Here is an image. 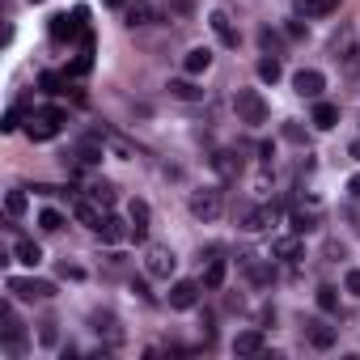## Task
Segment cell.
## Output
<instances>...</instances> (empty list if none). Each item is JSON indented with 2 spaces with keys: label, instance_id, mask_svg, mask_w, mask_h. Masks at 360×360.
<instances>
[{
  "label": "cell",
  "instance_id": "ba28073f",
  "mask_svg": "<svg viewBox=\"0 0 360 360\" xmlns=\"http://www.w3.org/2000/svg\"><path fill=\"white\" fill-rule=\"evenodd\" d=\"M89 22H81L77 17V9L72 13H56V17H51V26H47V34H51V42H68L77 30H85Z\"/></svg>",
  "mask_w": 360,
  "mask_h": 360
},
{
  "label": "cell",
  "instance_id": "ffe728a7",
  "mask_svg": "<svg viewBox=\"0 0 360 360\" xmlns=\"http://www.w3.org/2000/svg\"><path fill=\"white\" fill-rule=\"evenodd\" d=\"M310 123H314L318 132H331V127L339 123V107H335V102H318L314 115H310Z\"/></svg>",
  "mask_w": 360,
  "mask_h": 360
},
{
  "label": "cell",
  "instance_id": "74e56055",
  "mask_svg": "<svg viewBox=\"0 0 360 360\" xmlns=\"http://www.w3.org/2000/svg\"><path fill=\"white\" fill-rule=\"evenodd\" d=\"M38 339H42L47 347H56V322H42V331H38Z\"/></svg>",
  "mask_w": 360,
  "mask_h": 360
},
{
  "label": "cell",
  "instance_id": "836d02e7",
  "mask_svg": "<svg viewBox=\"0 0 360 360\" xmlns=\"http://www.w3.org/2000/svg\"><path fill=\"white\" fill-rule=\"evenodd\" d=\"M310 229H318V217L314 212H297L292 217V233H310Z\"/></svg>",
  "mask_w": 360,
  "mask_h": 360
},
{
  "label": "cell",
  "instance_id": "ee69618b",
  "mask_svg": "<svg viewBox=\"0 0 360 360\" xmlns=\"http://www.w3.org/2000/svg\"><path fill=\"white\" fill-rule=\"evenodd\" d=\"M352 157H356V162H360V140H356V144H352Z\"/></svg>",
  "mask_w": 360,
  "mask_h": 360
},
{
  "label": "cell",
  "instance_id": "e0dca14e",
  "mask_svg": "<svg viewBox=\"0 0 360 360\" xmlns=\"http://www.w3.org/2000/svg\"><path fill=\"white\" fill-rule=\"evenodd\" d=\"M13 259L26 263V267H38V263H42V246L30 242V237H17V242H13Z\"/></svg>",
  "mask_w": 360,
  "mask_h": 360
},
{
  "label": "cell",
  "instance_id": "f35d334b",
  "mask_svg": "<svg viewBox=\"0 0 360 360\" xmlns=\"http://www.w3.org/2000/svg\"><path fill=\"white\" fill-rule=\"evenodd\" d=\"M343 288H347L352 297H360V272H347V276H343Z\"/></svg>",
  "mask_w": 360,
  "mask_h": 360
},
{
  "label": "cell",
  "instance_id": "603a6c76",
  "mask_svg": "<svg viewBox=\"0 0 360 360\" xmlns=\"http://www.w3.org/2000/svg\"><path fill=\"white\" fill-rule=\"evenodd\" d=\"M225 276H229V263H225V259H212V263H208V272H203V280H199V284L208 288V292H217V288L225 284Z\"/></svg>",
  "mask_w": 360,
  "mask_h": 360
},
{
  "label": "cell",
  "instance_id": "5b68a950",
  "mask_svg": "<svg viewBox=\"0 0 360 360\" xmlns=\"http://www.w3.org/2000/svg\"><path fill=\"white\" fill-rule=\"evenodd\" d=\"M191 217L195 221H217L221 217V191H191Z\"/></svg>",
  "mask_w": 360,
  "mask_h": 360
},
{
  "label": "cell",
  "instance_id": "f1b7e54d",
  "mask_svg": "<svg viewBox=\"0 0 360 360\" xmlns=\"http://www.w3.org/2000/svg\"><path fill=\"white\" fill-rule=\"evenodd\" d=\"M5 212H9V221H17L26 212V191H9L5 195Z\"/></svg>",
  "mask_w": 360,
  "mask_h": 360
},
{
  "label": "cell",
  "instance_id": "bcb514c9",
  "mask_svg": "<svg viewBox=\"0 0 360 360\" xmlns=\"http://www.w3.org/2000/svg\"><path fill=\"white\" fill-rule=\"evenodd\" d=\"M30 5H42V0H30Z\"/></svg>",
  "mask_w": 360,
  "mask_h": 360
},
{
  "label": "cell",
  "instance_id": "8fae6325",
  "mask_svg": "<svg viewBox=\"0 0 360 360\" xmlns=\"http://www.w3.org/2000/svg\"><path fill=\"white\" fill-rule=\"evenodd\" d=\"M208 26H212V34H217V42H221V47H237V26L229 22V13L212 9V13H208Z\"/></svg>",
  "mask_w": 360,
  "mask_h": 360
},
{
  "label": "cell",
  "instance_id": "d4e9b609",
  "mask_svg": "<svg viewBox=\"0 0 360 360\" xmlns=\"http://www.w3.org/2000/svg\"><path fill=\"white\" fill-rule=\"evenodd\" d=\"M77 162H81V166H97V162H102V144H97L93 136L77 144Z\"/></svg>",
  "mask_w": 360,
  "mask_h": 360
},
{
  "label": "cell",
  "instance_id": "3957f363",
  "mask_svg": "<svg viewBox=\"0 0 360 360\" xmlns=\"http://www.w3.org/2000/svg\"><path fill=\"white\" fill-rule=\"evenodd\" d=\"M9 292L17 297V301H51V297H56V284H51V280H26V276H13L9 280Z\"/></svg>",
  "mask_w": 360,
  "mask_h": 360
},
{
  "label": "cell",
  "instance_id": "cb8c5ba5",
  "mask_svg": "<svg viewBox=\"0 0 360 360\" xmlns=\"http://www.w3.org/2000/svg\"><path fill=\"white\" fill-rule=\"evenodd\" d=\"M123 22L136 30V26H148L152 22V5H144V0H132V5L123 9Z\"/></svg>",
  "mask_w": 360,
  "mask_h": 360
},
{
  "label": "cell",
  "instance_id": "7bdbcfd3",
  "mask_svg": "<svg viewBox=\"0 0 360 360\" xmlns=\"http://www.w3.org/2000/svg\"><path fill=\"white\" fill-rule=\"evenodd\" d=\"M288 38H305V26L301 22H288Z\"/></svg>",
  "mask_w": 360,
  "mask_h": 360
},
{
  "label": "cell",
  "instance_id": "ab89813d",
  "mask_svg": "<svg viewBox=\"0 0 360 360\" xmlns=\"http://www.w3.org/2000/svg\"><path fill=\"white\" fill-rule=\"evenodd\" d=\"M0 127H5V132H17V127H22V115H17V107L5 115V123H0Z\"/></svg>",
  "mask_w": 360,
  "mask_h": 360
},
{
  "label": "cell",
  "instance_id": "b9f144b4",
  "mask_svg": "<svg viewBox=\"0 0 360 360\" xmlns=\"http://www.w3.org/2000/svg\"><path fill=\"white\" fill-rule=\"evenodd\" d=\"M347 191H352V199L360 203V174H352V178H347Z\"/></svg>",
  "mask_w": 360,
  "mask_h": 360
},
{
  "label": "cell",
  "instance_id": "4dcf8cb0",
  "mask_svg": "<svg viewBox=\"0 0 360 360\" xmlns=\"http://www.w3.org/2000/svg\"><path fill=\"white\" fill-rule=\"evenodd\" d=\"M259 77H263L267 85H276V81H280V60H276V56H263V60H259Z\"/></svg>",
  "mask_w": 360,
  "mask_h": 360
},
{
  "label": "cell",
  "instance_id": "d6986e66",
  "mask_svg": "<svg viewBox=\"0 0 360 360\" xmlns=\"http://www.w3.org/2000/svg\"><path fill=\"white\" fill-rule=\"evenodd\" d=\"M212 170H217L221 178H237V174H242V157H237V152H229V148H221L217 157H212Z\"/></svg>",
  "mask_w": 360,
  "mask_h": 360
},
{
  "label": "cell",
  "instance_id": "4fadbf2b",
  "mask_svg": "<svg viewBox=\"0 0 360 360\" xmlns=\"http://www.w3.org/2000/svg\"><path fill=\"white\" fill-rule=\"evenodd\" d=\"M93 233H97L102 242H107V246H115V242H123V237H132V225H123L119 217H111V212H107V217H102V225H97Z\"/></svg>",
  "mask_w": 360,
  "mask_h": 360
},
{
  "label": "cell",
  "instance_id": "f6af8a7d",
  "mask_svg": "<svg viewBox=\"0 0 360 360\" xmlns=\"http://www.w3.org/2000/svg\"><path fill=\"white\" fill-rule=\"evenodd\" d=\"M107 5H111V9H123V0H107Z\"/></svg>",
  "mask_w": 360,
  "mask_h": 360
},
{
  "label": "cell",
  "instance_id": "d6a6232c",
  "mask_svg": "<svg viewBox=\"0 0 360 360\" xmlns=\"http://www.w3.org/2000/svg\"><path fill=\"white\" fill-rule=\"evenodd\" d=\"M259 47L267 51V56H276V51H280V34H276L272 26H263V30H259Z\"/></svg>",
  "mask_w": 360,
  "mask_h": 360
},
{
  "label": "cell",
  "instance_id": "9a60e30c",
  "mask_svg": "<svg viewBox=\"0 0 360 360\" xmlns=\"http://www.w3.org/2000/svg\"><path fill=\"white\" fill-rule=\"evenodd\" d=\"M305 339H310L318 352H327V347H335V327H327V322H318V318H310V322H305Z\"/></svg>",
  "mask_w": 360,
  "mask_h": 360
},
{
  "label": "cell",
  "instance_id": "8d00e7d4",
  "mask_svg": "<svg viewBox=\"0 0 360 360\" xmlns=\"http://www.w3.org/2000/svg\"><path fill=\"white\" fill-rule=\"evenodd\" d=\"M60 276H64V280H85V267H77V263H60Z\"/></svg>",
  "mask_w": 360,
  "mask_h": 360
},
{
  "label": "cell",
  "instance_id": "60d3db41",
  "mask_svg": "<svg viewBox=\"0 0 360 360\" xmlns=\"http://www.w3.org/2000/svg\"><path fill=\"white\" fill-rule=\"evenodd\" d=\"M132 292H136V297H144V301L152 297V292H148V280H132Z\"/></svg>",
  "mask_w": 360,
  "mask_h": 360
},
{
  "label": "cell",
  "instance_id": "8992f818",
  "mask_svg": "<svg viewBox=\"0 0 360 360\" xmlns=\"http://www.w3.org/2000/svg\"><path fill=\"white\" fill-rule=\"evenodd\" d=\"M89 327H93V335H97V339H107V343H123V327H119V318H115V314H107V310H93V314H89Z\"/></svg>",
  "mask_w": 360,
  "mask_h": 360
},
{
  "label": "cell",
  "instance_id": "1f68e13d",
  "mask_svg": "<svg viewBox=\"0 0 360 360\" xmlns=\"http://www.w3.org/2000/svg\"><path fill=\"white\" fill-rule=\"evenodd\" d=\"M170 93H174V97H182V102H195L203 89H195L191 81H170Z\"/></svg>",
  "mask_w": 360,
  "mask_h": 360
},
{
  "label": "cell",
  "instance_id": "ac0fdd59",
  "mask_svg": "<svg viewBox=\"0 0 360 360\" xmlns=\"http://www.w3.org/2000/svg\"><path fill=\"white\" fill-rule=\"evenodd\" d=\"M263 347H267L263 331H242V335L233 339V352H237V356H259Z\"/></svg>",
  "mask_w": 360,
  "mask_h": 360
},
{
  "label": "cell",
  "instance_id": "7a4b0ae2",
  "mask_svg": "<svg viewBox=\"0 0 360 360\" xmlns=\"http://www.w3.org/2000/svg\"><path fill=\"white\" fill-rule=\"evenodd\" d=\"M60 127H64V111H34L30 115V123H26V136L30 140H56L60 136Z\"/></svg>",
  "mask_w": 360,
  "mask_h": 360
},
{
  "label": "cell",
  "instance_id": "52a82bcc",
  "mask_svg": "<svg viewBox=\"0 0 360 360\" xmlns=\"http://www.w3.org/2000/svg\"><path fill=\"white\" fill-rule=\"evenodd\" d=\"M0 318H5V347H9V356H22L26 352V331L13 318V305H0Z\"/></svg>",
  "mask_w": 360,
  "mask_h": 360
},
{
  "label": "cell",
  "instance_id": "e575fe53",
  "mask_svg": "<svg viewBox=\"0 0 360 360\" xmlns=\"http://www.w3.org/2000/svg\"><path fill=\"white\" fill-rule=\"evenodd\" d=\"M284 140H292V144H310V132H305L301 123H284Z\"/></svg>",
  "mask_w": 360,
  "mask_h": 360
},
{
  "label": "cell",
  "instance_id": "7c38bea8",
  "mask_svg": "<svg viewBox=\"0 0 360 360\" xmlns=\"http://www.w3.org/2000/svg\"><path fill=\"white\" fill-rule=\"evenodd\" d=\"M208 68H212V51L208 47H191L187 56H182V72L187 77H203Z\"/></svg>",
  "mask_w": 360,
  "mask_h": 360
},
{
  "label": "cell",
  "instance_id": "5bb4252c",
  "mask_svg": "<svg viewBox=\"0 0 360 360\" xmlns=\"http://www.w3.org/2000/svg\"><path fill=\"white\" fill-rule=\"evenodd\" d=\"M127 221H132V242H144L148 237V203L144 199L127 203Z\"/></svg>",
  "mask_w": 360,
  "mask_h": 360
},
{
  "label": "cell",
  "instance_id": "4316f807",
  "mask_svg": "<svg viewBox=\"0 0 360 360\" xmlns=\"http://www.w3.org/2000/svg\"><path fill=\"white\" fill-rule=\"evenodd\" d=\"M72 217H77L81 225H89V229H97V225H102L97 208H93V203H85V199H77V203H72Z\"/></svg>",
  "mask_w": 360,
  "mask_h": 360
},
{
  "label": "cell",
  "instance_id": "83f0119b",
  "mask_svg": "<svg viewBox=\"0 0 360 360\" xmlns=\"http://www.w3.org/2000/svg\"><path fill=\"white\" fill-rule=\"evenodd\" d=\"M318 310H322V314H339V292H335L331 284L318 288Z\"/></svg>",
  "mask_w": 360,
  "mask_h": 360
},
{
  "label": "cell",
  "instance_id": "f546056e",
  "mask_svg": "<svg viewBox=\"0 0 360 360\" xmlns=\"http://www.w3.org/2000/svg\"><path fill=\"white\" fill-rule=\"evenodd\" d=\"M38 225H42L47 233H60V229H64V217H60L56 208H42V212H38Z\"/></svg>",
  "mask_w": 360,
  "mask_h": 360
},
{
  "label": "cell",
  "instance_id": "d590c367",
  "mask_svg": "<svg viewBox=\"0 0 360 360\" xmlns=\"http://www.w3.org/2000/svg\"><path fill=\"white\" fill-rule=\"evenodd\" d=\"M38 81H42V89H47V93H64V77H60V72H42Z\"/></svg>",
  "mask_w": 360,
  "mask_h": 360
},
{
  "label": "cell",
  "instance_id": "7402d4cb",
  "mask_svg": "<svg viewBox=\"0 0 360 360\" xmlns=\"http://www.w3.org/2000/svg\"><path fill=\"white\" fill-rule=\"evenodd\" d=\"M272 254H276V259H301V254H305V246H301V233H292V237H280L276 246H272Z\"/></svg>",
  "mask_w": 360,
  "mask_h": 360
},
{
  "label": "cell",
  "instance_id": "6da1fadb",
  "mask_svg": "<svg viewBox=\"0 0 360 360\" xmlns=\"http://www.w3.org/2000/svg\"><path fill=\"white\" fill-rule=\"evenodd\" d=\"M233 111H237V119L250 123V127L267 123V102H263L259 89H237V93H233Z\"/></svg>",
  "mask_w": 360,
  "mask_h": 360
},
{
  "label": "cell",
  "instance_id": "2e32d148",
  "mask_svg": "<svg viewBox=\"0 0 360 360\" xmlns=\"http://www.w3.org/2000/svg\"><path fill=\"white\" fill-rule=\"evenodd\" d=\"M242 229H250V233H259V229H267L272 221H276V208H242Z\"/></svg>",
  "mask_w": 360,
  "mask_h": 360
},
{
  "label": "cell",
  "instance_id": "9c48e42d",
  "mask_svg": "<svg viewBox=\"0 0 360 360\" xmlns=\"http://www.w3.org/2000/svg\"><path fill=\"white\" fill-rule=\"evenodd\" d=\"M292 89H297L301 97H322V89H327V77H322L318 68H301V72L292 77Z\"/></svg>",
  "mask_w": 360,
  "mask_h": 360
},
{
  "label": "cell",
  "instance_id": "44dd1931",
  "mask_svg": "<svg viewBox=\"0 0 360 360\" xmlns=\"http://www.w3.org/2000/svg\"><path fill=\"white\" fill-rule=\"evenodd\" d=\"M339 9V0H297V13L301 17H327Z\"/></svg>",
  "mask_w": 360,
  "mask_h": 360
},
{
  "label": "cell",
  "instance_id": "277c9868",
  "mask_svg": "<svg viewBox=\"0 0 360 360\" xmlns=\"http://www.w3.org/2000/svg\"><path fill=\"white\" fill-rule=\"evenodd\" d=\"M174 250L170 246H148V254H144V272L148 276H157V280H170L174 276Z\"/></svg>",
  "mask_w": 360,
  "mask_h": 360
},
{
  "label": "cell",
  "instance_id": "484cf974",
  "mask_svg": "<svg viewBox=\"0 0 360 360\" xmlns=\"http://www.w3.org/2000/svg\"><path fill=\"white\" fill-rule=\"evenodd\" d=\"M89 199H93V203H102V208H111V203H115V182L97 178V182L89 187Z\"/></svg>",
  "mask_w": 360,
  "mask_h": 360
},
{
  "label": "cell",
  "instance_id": "30bf717a",
  "mask_svg": "<svg viewBox=\"0 0 360 360\" xmlns=\"http://www.w3.org/2000/svg\"><path fill=\"white\" fill-rule=\"evenodd\" d=\"M199 305V284L195 280H178L170 288V310H195Z\"/></svg>",
  "mask_w": 360,
  "mask_h": 360
}]
</instances>
